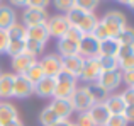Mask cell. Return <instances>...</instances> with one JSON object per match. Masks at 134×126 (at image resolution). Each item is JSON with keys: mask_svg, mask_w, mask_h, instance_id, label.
Masks as SVG:
<instances>
[{"mask_svg": "<svg viewBox=\"0 0 134 126\" xmlns=\"http://www.w3.org/2000/svg\"><path fill=\"white\" fill-rule=\"evenodd\" d=\"M98 22L104 26L109 38H117L127 26V17L121 10H109L102 19H98Z\"/></svg>", "mask_w": 134, "mask_h": 126, "instance_id": "1", "label": "cell"}, {"mask_svg": "<svg viewBox=\"0 0 134 126\" xmlns=\"http://www.w3.org/2000/svg\"><path fill=\"white\" fill-rule=\"evenodd\" d=\"M78 87V78L66 72H59L54 77V94L53 97L56 99H70L73 90Z\"/></svg>", "mask_w": 134, "mask_h": 126, "instance_id": "2", "label": "cell"}, {"mask_svg": "<svg viewBox=\"0 0 134 126\" xmlns=\"http://www.w3.org/2000/svg\"><path fill=\"white\" fill-rule=\"evenodd\" d=\"M70 20L66 19L65 14H58V15H49L48 22H46V27H48V33H49V38H63L66 34V31L70 29Z\"/></svg>", "mask_w": 134, "mask_h": 126, "instance_id": "3", "label": "cell"}, {"mask_svg": "<svg viewBox=\"0 0 134 126\" xmlns=\"http://www.w3.org/2000/svg\"><path fill=\"white\" fill-rule=\"evenodd\" d=\"M70 102H71V107H73V113H87V111L90 109L92 106H93V102H92L88 92H87L85 85L83 87H76L75 90H73V94L70 96Z\"/></svg>", "mask_w": 134, "mask_h": 126, "instance_id": "4", "label": "cell"}, {"mask_svg": "<svg viewBox=\"0 0 134 126\" xmlns=\"http://www.w3.org/2000/svg\"><path fill=\"white\" fill-rule=\"evenodd\" d=\"M100 50V41L93 34H83L78 43V55L82 58H97Z\"/></svg>", "mask_w": 134, "mask_h": 126, "instance_id": "5", "label": "cell"}, {"mask_svg": "<svg viewBox=\"0 0 134 126\" xmlns=\"http://www.w3.org/2000/svg\"><path fill=\"white\" fill-rule=\"evenodd\" d=\"M37 63H39L44 77H56L59 72H63V68H61V56H59L58 53L44 55Z\"/></svg>", "mask_w": 134, "mask_h": 126, "instance_id": "6", "label": "cell"}, {"mask_svg": "<svg viewBox=\"0 0 134 126\" xmlns=\"http://www.w3.org/2000/svg\"><path fill=\"white\" fill-rule=\"evenodd\" d=\"M48 19H49V14L46 9H31V7H26L22 12V24L26 27L46 24Z\"/></svg>", "mask_w": 134, "mask_h": 126, "instance_id": "7", "label": "cell"}, {"mask_svg": "<svg viewBox=\"0 0 134 126\" xmlns=\"http://www.w3.org/2000/svg\"><path fill=\"white\" fill-rule=\"evenodd\" d=\"M100 73H102V70H100V66H98L97 58H85L78 78L82 80V82L92 83V82H97V78L100 77Z\"/></svg>", "mask_w": 134, "mask_h": 126, "instance_id": "8", "label": "cell"}, {"mask_svg": "<svg viewBox=\"0 0 134 126\" xmlns=\"http://www.w3.org/2000/svg\"><path fill=\"white\" fill-rule=\"evenodd\" d=\"M34 94V83L29 82L24 75H15L14 77V90L12 97L17 99H27Z\"/></svg>", "mask_w": 134, "mask_h": 126, "instance_id": "9", "label": "cell"}, {"mask_svg": "<svg viewBox=\"0 0 134 126\" xmlns=\"http://www.w3.org/2000/svg\"><path fill=\"white\" fill-rule=\"evenodd\" d=\"M121 75H122L121 70H115V72H102L100 77L97 78V83L109 94L121 85V82H122Z\"/></svg>", "mask_w": 134, "mask_h": 126, "instance_id": "10", "label": "cell"}, {"mask_svg": "<svg viewBox=\"0 0 134 126\" xmlns=\"http://www.w3.org/2000/svg\"><path fill=\"white\" fill-rule=\"evenodd\" d=\"M115 58H117V61H119V70H121V72L134 68V46L119 44Z\"/></svg>", "mask_w": 134, "mask_h": 126, "instance_id": "11", "label": "cell"}, {"mask_svg": "<svg viewBox=\"0 0 134 126\" xmlns=\"http://www.w3.org/2000/svg\"><path fill=\"white\" fill-rule=\"evenodd\" d=\"M49 107L54 111L58 119H70V116L73 114V107H71L70 99H56V97H53L51 102H49Z\"/></svg>", "mask_w": 134, "mask_h": 126, "instance_id": "12", "label": "cell"}, {"mask_svg": "<svg viewBox=\"0 0 134 126\" xmlns=\"http://www.w3.org/2000/svg\"><path fill=\"white\" fill-rule=\"evenodd\" d=\"M83 60H85V58H82L80 55H73V56L61 58L63 72H66V73H70V75H73V77L78 78L80 72H82V66H83Z\"/></svg>", "mask_w": 134, "mask_h": 126, "instance_id": "13", "label": "cell"}, {"mask_svg": "<svg viewBox=\"0 0 134 126\" xmlns=\"http://www.w3.org/2000/svg\"><path fill=\"white\" fill-rule=\"evenodd\" d=\"M37 61V58L31 56V55L27 53H20L17 55V56L12 58V70H14V75H24L26 73V70L29 68L31 65H34V63Z\"/></svg>", "mask_w": 134, "mask_h": 126, "instance_id": "14", "label": "cell"}, {"mask_svg": "<svg viewBox=\"0 0 134 126\" xmlns=\"http://www.w3.org/2000/svg\"><path fill=\"white\" fill-rule=\"evenodd\" d=\"M34 94L43 99H53L54 94V77H43L34 85Z\"/></svg>", "mask_w": 134, "mask_h": 126, "instance_id": "15", "label": "cell"}, {"mask_svg": "<svg viewBox=\"0 0 134 126\" xmlns=\"http://www.w3.org/2000/svg\"><path fill=\"white\" fill-rule=\"evenodd\" d=\"M26 39H32V41H37V43L46 44V43H48V39H49V33H48L46 24L26 27Z\"/></svg>", "mask_w": 134, "mask_h": 126, "instance_id": "16", "label": "cell"}, {"mask_svg": "<svg viewBox=\"0 0 134 126\" xmlns=\"http://www.w3.org/2000/svg\"><path fill=\"white\" fill-rule=\"evenodd\" d=\"M87 113L90 114L92 121L95 123V126H104L105 121L109 119V116H110V113L107 111V107H105V104H93V106L90 107Z\"/></svg>", "mask_w": 134, "mask_h": 126, "instance_id": "17", "label": "cell"}, {"mask_svg": "<svg viewBox=\"0 0 134 126\" xmlns=\"http://www.w3.org/2000/svg\"><path fill=\"white\" fill-rule=\"evenodd\" d=\"M17 22V14L10 5H0V31H7Z\"/></svg>", "mask_w": 134, "mask_h": 126, "instance_id": "18", "label": "cell"}, {"mask_svg": "<svg viewBox=\"0 0 134 126\" xmlns=\"http://www.w3.org/2000/svg\"><path fill=\"white\" fill-rule=\"evenodd\" d=\"M14 73H2L0 75V99L7 101L12 99V90H14Z\"/></svg>", "mask_w": 134, "mask_h": 126, "instance_id": "19", "label": "cell"}, {"mask_svg": "<svg viewBox=\"0 0 134 126\" xmlns=\"http://www.w3.org/2000/svg\"><path fill=\"white\" fill-rule=\"evenodd\" d=\"M104 104H105V107H107V111L110 114H122L124 109H126V104H124V101H122L121 94H112V96H109Z\"/></svg>", "mask_w": 134, "mask_h": 126, "instance_id": "20", "label": "cell"}, {"mask_svg": "<svg viewBox=\"0 0 134 126\" xmlns=\"http://www.w3.org/2000/svg\"><path fill=\"white\" fill-rule=\"evenodd\" d=\"M85 89H87V92H88V96H90V99H92V102H93V104H102V102H105V99L109 97V94L105 92V90L102 89L97 82L87 83Z\"/></svg>", "mask_w": 134, "mask_h": 126, "instance_id": "21", "label": "cell"}, {"mask_svg": "<svg viewBox=\"0 0 134 126\" xmlns=\"http://www.w3.org/2000/svg\"><path fill=\"white\" fill-rule=\"evenodd\" d=\"M58 55L61 58L78 55V44L73 43V41H70L68 38H59L58 39Z\"/></svg>", "mask_w": 134, "mask_h": 126, "instance_id": "22", "label": "cell"}, {"mask_svg": "<svg viewBox=\"0 0 134 126\" xmlns=\"http://www.w3.org/2000/svg\"><path fill=\"white\" fill-rule=\"evenodd\" d=\"M17 118H19V113L12 102H0V126L7 124L12 119H17Z\"/></svg>", "mask_w": 134, "mask_h": 126, "instance_id": "23", "label": "cell"}, {"mask_svg": "<svg viewBox=\"0 0 134 126\" xmlns=\"http://www.w3.org/2000/svg\"><path fill=\"white\" fill-rule=\"evenodd\" d=\"M97 24H98V17L95 15V12H87L83 15L82 22L76 26V29L82 31V34H92L93 29L97 27Z\"/></svg>", "mask_w": 134, "mask_h": 126, "instance_id": "24", "label": "cell"}, {"mask_svg": "<svg viewBox=\"0 0 134 126\" xmlns=\"http://www.w3.org/2000/svg\"><path fill=\"white\" fill-rule=\"evenodd\" d=\"M119 50V41L115 38H107V39L100 41V50H98V56H115Z\"/></svg>", "mask_w": 134, "mask_h": 126, "instance_id": "25", "label": "cell"}, {"mask_svg": "<svg viewBox=\"0 0 134 126\" xmlns=\"http://www.w3.org/2000/svg\"><path fill=\"white\" fill-rule=\"evenodd\" d=\"M97 61L102 72H115V70H119V61L115 56H97Z\"/></svg>", "mask_w": 134, "mask_h": 126, "instance_id": "26", "label": "cell"}, {"mask_svg": "<svg viewBox=\"0 0 134 126\" xmlns=\"http://www.w3.org/2000/svg\"><path fill=\"white\" fill-rule=\"evenodd\" d=\"M24 50H26V39H9L5 53L9 55L10 58H14V56H17V55L24 53Z\"/></svg>", "mask_w": 134, "mask_h": 126, "instance_id": "27", "label": "cell"}, {"mask_svg": "<svg viewBox=\"0 0 134 126\" xmlns=\"http://www.w3.org/2000/svg\"><path fill=\"white\" fill-rule=\"evenodd\" d=\"M24 77H26L29 82H32L34 85H36L37 82H39L41 78L44 77V73H43V70H41V66H39V63H34V65H31L29 68L26 70V73H24Z\"/></svg>", "mask_w": 134, "mask_h": 126, "instance_id": "28", "label": "cell"}, {"mask_svg": "<svg viewBox=\"0 0 134 126\" xmlns=\"http://www.w3.org/2000/svg\"><path fill=\"white\" fill-rule=\"evenodd\" d=\"M9 39H26V26L22 22H15L5 31Z\"/></svg>", "mask_w": 134, "mask_h": 126, "instance_id": "29", "label": "cell"}, {"mask_svg": "<svg viewBox=\"0 0 134 126\" xmlns=\"http://www.w3.org/2000/svg\"><path fill=\"white\" fill-rule=\"evenodd\" d=\"M56 121H58V116L54 114V111H53L49 106H46L39 113V123L43 126H51V124H54Z\"/></svg>", "mask_w": 134, "mask_h": 126, "instance_id": "30", "label": "cell"}, {"mask_svg": "<svg viewBox=\"0 0 134 126\" xmlns=\"http://www.w3.org/2000/svg\"><path fill=\"white\" fill-rule=\"evenodd\" d=\"M44 46L46 44H43V43H37V41H32V39H26V50H24V53L37 58V55H41L44 51Z\"/></svg>", "mask_w": 134, "mask_h": 126, "instance_id": "31", "label": "cell"}, {"mask_svg": "<svg viewBox=\"0 0 134 126\" xmlns=\"http://www.w3.org/2000/svg\"><path fill=\"white\" fill-rule=\"evenodd\" d=\"M115 39L119 41V44H124V46H134V29L129 26H126V29L119 34Z\"/></svg>", "mask_w": 134, "mask_h": 126, "instance_id": "32", "label": "cell"}, {"mask_svg": "<svg viewBox=\"0 0 134 126\" xmlns=\"http://www.w3.org/2000/svg\"><path fill=\"white\" fill-rule=\"evenodd\" d=\"M98 3H100V0H75V7L85 10V12H95Z\"/></svg>", "mask_w": 134, "mask_h": 126, "instance_id": "33", "label": "cell"}, {"mask_svg": "<svg viewBox=\"0 0 134 126\" xmlns=\"http://www.w3.org/2000/svg\"><path fill=\"white\" fill-rule=\"evenodd\" d=\"M129 123L124 119V116L122 114H110L109 116V119L105 121L104 126H127Z\"/></svg>", "mask_w": 134, "mask_h": 126, "instance_id": "34", "label": "cell"}, {"mask_svg": "<svg viewBox=\"0 0 134 126\" xmlns=\"http://www.w3.org/2000/svg\"><path fill=\"white\" fill-rule=\"evenodd\" d=\"M53 3L59 12H65V14L75 7V0H53Z\"/></svg>", "mask_w": 134, "mask_h": 126, "instance_id": "35", "label": "cell"}, {"mask_svg": "<svg viewBox=\"0 0 134 126\" xmlns=\"http://www.w3.org/2000/svg\"><path fill=\"white\" fill-rule=\"evenodd\" d=\"M63 38H68L70 41H73V43H76V44H78V43H80V39L83 38V34H82V31H80V29H76L75 26H70V29L66 31V34H65Z\"/></svg>", "mask_w": 134, "mask_h": 126, "instance_id": "36", "label": "cell"}, {"mask_svg": "<svg viewBox=\"0 0 134 126\" xmlns=\"http://www.w3.org/2000/svg\"><path fill=\"white\" fill-rule=\"evenodd\" d=\"M76 126H95V123L92 121L90 114L88 113H80L78 118H76Z\"/></svg>", "mask_w": 134, "mask_h": 126, "instance_id": "37", "label": "cell"}, {"mask_svg": "<svg viewBox=\"0 0 134 126\" xmlns=\"http://www.w3.org/2000/svg\"><path fill=\"white\" fill-rule=\"evenodd\" d=\"M121 97H122L126 106H134V87H127V89L121 94Z\"/></svg>", "mask_w": 134, "mask_h": 126, "instance_id": "38", "label": "cell"}, {"mask_svg": "<svg viewBox=\"0 0 134 126\" xmlns=\"http://www.w3.org/2000/svg\"><path fill=\"white\" fill-rule=\"evenodd\" d=\"M121 73H122V75H121L122 82H124L127 87H134V68L124 70V72H121Z\"/></svg>", "mask_w": 134, "mask_h": 126, "instance_id": "39", "label": "cell"}, {"mask_svg": "<svg viewBox=\"0 0 134 126\" xmlns=\"http://www.w3.org/2000/svg\"><path fill=\"white\" fill-rule=\"evenodd\" d=\"M51 3V0H26V7L31 9H46Z\"/></svg>", "mask_w": 134, "mask_h": 126, "instance_id": "40", "label": "cell"}, {"mask_svg": "<svg viewBox=\"0 0 134 126\" xmlns=\"http://www.w3.org/2000/svg\"><path fill=\"white\" fill-rule=\"evenodd\" d=\"M7 44H9V36L5 31H0V55L7 51Z\"/></svg>", "mask_w": 134, "mask_h": 126, "instance_id": "41", "label": "cell"}, {"mask_svg": "<svg viewBox=\"0 0 134 126\" xmlns=\"http://www.w3.org/2000/svg\"><path fill=\"white\" fill-rule=\"evenodd\" d=\"M122 116H124V119L127 121V123H132L134 121V106H126Z\"/></svg>", "mask_w": 134, "mask_h": 126, "instance_id": "42", "label": "cell"}, {"mask_svg": "<svg viewBox=\"0 0 134 126\" xmlns=\"http://www.w3.org/2000/svg\"><path fill=\"white\" fill-rule=\"evenodd\" d=\"M10 7H26V0H9Z\"/></svg>", "mask_w": 134, "mask_h": 126, "instance_id": "43", "label": "cell"}, {"mask_svg": "<svg viewBox=\"0 0 134 126\" xmlns=\"http://www.w3.org/2000/svg\"><path fill=\"white\" fill-rule=\"evenodd\" d=\"M3 126H24V123L19 119V118H17V119H12V121H9V123H7V124H3Z\"/></svg>", "mask_w": 134, "mask_h": 126, "instance_id": "44", "label": "cell"}, {"mask_svg": "<svg viewBox=\"0 0 134 126\" xmlns=\"http://www.w3.org/2000/svg\"><path fill=\"white\" fill-rule=\"evenodd\" d=\"M71 123H70V119H58L54 124H51V126H70Z\"/></svg>", "mask_w": 134, "mask_h": 126, "instance_id": "45", "label": "cell"}, {"mask_svg": "<svg viewBox=\"0 0 134 126\" xmlns=\"http://www.w3.org/2000/svg\"><path fill=\"white\" fill-rule=\"evenodd\" d=\"M119 3H122V5H127L131 7V9H134V0H117Z\"/></svg>", "mask_w": 134, "mask_h": 126, "instance_id": "46", "label": "cell"}, {"mask_svg": "<svg viewBox=\"0 0 134 126\" xmlns=\"http://www.w3.org/2000/svg\"><path fill=\"white\" fill-rule=\"evenodd\" d=\"M70 126H76V124H75V123H71V124H70Z\"/></svg>", "mask_w": 134, "mask_h": 126, "instance_id": "47", "label": "cell"}, {"mask_svg": "<svg viewBox=\"0 0 134 126\" xmlns=\"http://www.w3.org/2000/svg\"><path fill=\"white\" fill-rule=\"evenodd\" d=\"M0 75H2V68H0Z\"/></svg>", "mask_w": 134, "mask_h": 126, "instance_id": "48", "label": "cell"}, {"mask_svg": "<svg viewBox=\"0 0 134 126\" xmlns=\"http://www.w3.org/2000/svg\"><path fill=\"white\" fill-rule=\"evenodd\" d=\"M0 5H2V0H0Z\"/></svg>", "mask_w": 134, "mask_h": 126, "instance_id": "49", "label": "cell"}]
</instances>
